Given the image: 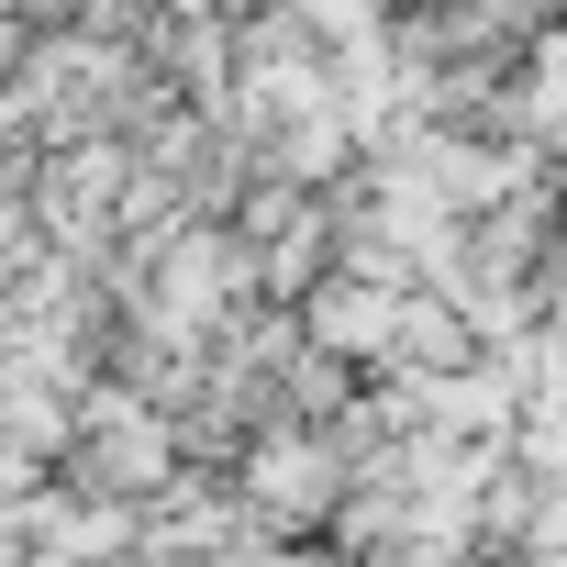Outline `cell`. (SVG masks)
Masks as SVG:
<instances>
[{
  "mask_svg": "<svg viewBox=\"0 0 567 567\" xmlns=\"http://www.w3.org/2000/svg\"><path fill=\"white\" fill-rule=\"evenodd\" d=\"M245 501H256L267 523H323V512L346 501V456H334V434L267 423V434L245 445Z\"/></svg>",
  "mask_w": 567,
  "mask_h": 567,
  "instance_id": "cell-1",
  "label": "cell"
},
{
  "mask_svg": "<svg viewBox=\"0 0 567 567\" xmlns=\"http://www.w3.org/2000/svg\"><path fill=\"white\" fill-rule=\"evenodd\" d=\"M167 456H178V445H167L145 412H101V423H90V445H79V478H90V489H156V478H167Z\"/></svg>",
  "mask_w": 567,
  "mask_h": 567,
  "instance_id": "cell-2",
  "label": "cell"
}]
</instances>
